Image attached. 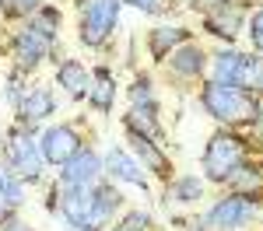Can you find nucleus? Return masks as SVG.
<instances>
[{
    "label": "nucleus",
    "instance_id": "1",
    "mask_svg": "<svg viewBox=\"0 0 263 231\" xmlns=\"http://www.w3.org/2000/svg\"><path fill=\"white\" fill-rule=\"evenodd\" d=\"M253 158V140L246 137L242 130H224L218 126L200 154V175L211 186H228V179L239 172Z\"/></svg>",
    "mask_w": 263,
    "mask_h": 231
},
{
    "label": "nucleus",
    "instance_id": "2",
    "mask_svg": "<svg viewBox=\"0 0 263 231\" xmlns=\"http://www.w3.org/2000/svg\"><path fill=\"white\" fill-rule=\"evenodd\" d=\"M0 151H4V165L18 175L25 186H42L46 182V158L39 151V130L35 126H21L11 123L4 133H0Z\"/></svg>",
    "mask_w": 263,
    "mask_h": 231
},
{
    "label": "nucleus",
    "instance_id": "3",
    "mask_svg": "<svg viewBox=\"0 0 263 231\" xmlns=\"http://www.w3.org/2000/svg\"><path fill=\"white\" fill-rule=\"evenodd\" d=\"M200 109H203V116H211L224 130H242L253 119L256 95H249L242 88H232V84H218L207 77L200 84Z\"/></svg>",
    "mask_w": 263,
    "mask_h": 231
},
{
    "label": "nucleus",
    "instance_id": "4",
    "mask_svg": "<svg viewBox=\"0 0 263 231\" xmlns=\"http://www.w3.org/2000/svg\"><path fill=\"white\" fill-rule=\"evenodd\" d=\"M263 210L260 193H239V189H224L221 196L203 210V224L211 231H246Z\"/></svg>",
    "mask_w": 263,
    "mask_h": 231
},
{
    "label": "nucleus",
    "instance_id": "5",
    "mask_svg": "<svg viewBox=\"0 0 263 231\" xmlns=\"http://www.w3.org/2000/svg\"><path fill=\"white\" fill-rule=\"evenodd\" d=\"M263 56H256L253 49H239V46H218L211 53V67H207V77L218 84H232V88H242L253 95L256 77H260Z\"/></svg>",
    "mask_w": 263,
    "mask_h": 231
},
{
    "label": "nucleus",
    "instance_id": "6",
    "mask_svg": "<svg viewBox=\"0 0 263 231\" xmlns=\"http://www.w3.org/2000/svg\"><path fill=\"white\" fill-rule=\"evenodd\" d=\"M123 4L120 0H84L78 18V42L84 49H102L120 28Z\"/></svg>",
    "mask_w": 263,
    "mask_h": 231
},
{
    "label": "nucleus",
    "instance_id": "7",
    "mask_svg": "<svg viewBox=\"0 0 263 231\" xmlns=\"http://www.w3.org/2000/svg\"><path fill=\"white\" fill-rule=\"evenodd\" d=\"M7 53H11V67L21 74H35L42 63L57 53V42L49 35H42L39 28H32L28 21H21L7 39Z\"/></svg>",
    "mask_w": 263,
    "mask_h": 231
},
{
    "label": "nucleus",
    "instance_id": "8",
    "mask_svg": "<svg viewBox=\"0 0 263 231\" xmlns=\"http://www.w3.org/2000/svg\"><path fill=\"white\" fill-rule=\"evenodd\" d=\"M249 11H253L249 0H224L214 11L200 14V28L211 39H218L221 46H235L239 35H246V18H249Z\"/></svg>",
    "mask_w": 263,
    "mask_h": 231
},
{
    "label": "nucleus",
    "instance_id": "9",
    "mask_svg": "<svg viewBox=\"0 0 263 231\" xmlns=\"http://www.w3.org/2000/svg\"><path fill=\"white\" fill-rule=\"evenodd\" d=\"M84 147V137L74 123H46L39 130V151L49 168H60L63 161H70L78 151Z\"/></svg>",
    "mask_w": 263,
    "mask_h": 231
},
{
    "label": "nucleus",
    "instance_id": "10",
    "mask_svg": "<svg viewBox=\"0 0 263 231\" xmlns=\"http://www.w3.org/2000/svg\"><path fill=\"white\" fill-rule=\"evenodd\" d=\"M123 137H126V144H130V154L141 161V168L151 175V179L168 182V179L176 175V165H172L165 144H158L155 137H147V133H141V130H130V126H123Z\"/></svg>",
    "mask_w": 263,
    "mask_h": 231
},
{
    "label": "nucleus",
    "instance_id": "11",
    "mask_svg": "<svg viewBox=\"0 0 263 231\" xmlns=\"http://www.w3.org/2000/svg\"><path fill=\"white\" fill-rule=\"evenodd\" d=\"M102 179H105V161H102L99 151L88 147V144L70 161H63L57 168V182L60 186H70V189H91V186H99Z\"/></svg>",
    "mask_w": 263,
    "mask_h": 231
},
{
    "label": "nucleus",
    "instance_id": "12",
    "mask_svg": "<svg viewBox=\"0 0 263 231\" xmlns=\"http://www.w3.org/2000/svg\"><path fill=\"white\" fill-rule=\"evenodd\" d=\"M102 161H105V179L109 182H116V186H134L147 193L151 189V175L141 168V161L126 151V147H109L105 154H102Z\"/></svg>",
    "mask_w": 263,
    "mask_h": 231
},
{
    "label": "nucleus",
    "instance_id": "13",
    "mask_svg": "<svg viewBox=\"0 0 263 231\" xmlns=\"http://www.w3.org/2000/svg\"><path fill=\"white\" fill-rule=\"evenodd\" d=\"M165 67H168V74H172V77H179V81H200V77H207L211 53H207L197 39H190V42H182L179 49H172V53H168Z\"/></svg>",
    "mask_w": 263,
    "mask_h": 231
},
{
    "label": "nucleus",
    "instance_id": "14",
    "mask_svg": "<svg viewBox=\"0 0 263 231\" xmlns=\"http://www.w3.org/2000/svg\"><path fill=\"white\" fill-rule=\"evenodd\" d=\"M49 116H57V95L46 84H28V91L21 95L18 109H14V123L21 126H35L39 130Z\"/></svg>",
    "mask_w": 263,
    "mask_h": 231
},
{
    "label": "nucleus",
    "instance_id": "15",
    "mask_svg": "<svg viewBox=\"0 0 263 231\" xmlns=\"http://www.w3.org/2000/svg\"><path fill=\"white\" fill-rule=\"evenodd\" d=\"M91 210H95V228L105 231V228H112V221L126 210V196L120 193L116 182L102 179L99 186H91Z\"/></svg>",
    "mask_w": 263,
    "mask_h": 231
},
{
    "label": "nucleus",
    "instance_id": "16",
    "mask_svg": "<svg viewBox=\"0 0 263 231\" xmlns=\"http://www.w3.org/2000/svg\"><path fill=\"white\" fill-rule=\"evenodd\" d=\"M120 98V84H116V74H112V67H91V88H88V109L91 112H99V116H109L112 112V105Z\"/></svg>",
    "mask_w": 263,
    "mask_h": 231
},
{
    "label": "nucleus",
    "instance_id": "17",
    "mask_svg": "<svg viewBox=\"0 0 263 231\" xmlns=\"http://www.w3.org/2000/svg\"><path fill=\"white\" fill-rule=\"evenodd\" d=\"M57 88H60L70 102H84L88 98V88H91V67L84 60H74V56L60 60L57 63Z\"/></svg>",
    "mask_w": 263,
    "mask_h": 231
},
{
    "label": "nucleus",
    "instance_id": "18",
    "mask_svg": "<svg viewBox=\"0 0 263 231\" xmlns=\"http://www.w3.org/2000/svg\"><path fill=\"white\" fill-rule=\"evenodd\" d=\"M190 39H193V32L186 25H155L144 35V49H147V56L155 63H165L172 49H179L182 42H190Z\"/></svg>",
    "mask_w": 263,
    "mask_h": 231
},
{
    "label": "nucleus",
    "instance_id": "19",
    "mask_svg": "<svg viewBox=\"0 0 263 231\" xmlns=\"http://www.w3.org/2000/svg\"><path fill=\"white\" fill-rule=\"evenodd\" d=\"M203 189H207V179L200 172H176L165 182V203L172 200L176 207H197L203 200Z\"/></svg>",
    "mask_w": 263,
    "mask_h": 231
},
{
    "label": "nucleus",
    "instance_id": "20",
    "mask_svg": "<svg viewBox=\"0 0 263 231\" xmlns=\"http://www.w3.org/2000/svg\"><path fill=\"white\" fill-rule=\"evenodd\" d=\"M126 102L134 112H151V116H162V98H158V88L147 74H137L134 81L126 84Z\"/></svg>",
    "mask_w": 263,
    "mask_h": 231
},
{
    "label": "nucleus",
    "instance_id": "21",
    "mask_svg": "<svg viewBox=\"0 0 263 231\" xmlns=\"http://www.w3.org/2000/svg\"><path fill=\"white\" fill-rule=\"evenodd\" d=\"M32 28H39L42 35H49L53 42H60V28H63V14L57 4H39L32 18H25Z\"/></svg>",
    "mask_w": 263,
    "mask_h": 231
},
{
    "label": "nucleus",
    "instance_id": "22",
    "mask_svg": "<svg viewBox=\"0 0 263 231\" xmlns=\"http://www.w3.org/2000/svg\"><path fill=\"white\" fill-rule=\"evenodd\" d=\"M123 126L141 130V133H147V137H155L158 144H165V123H162V116H151V112H134V109H126Z\"/></svg>",
    "mask_w": 263,
    "mask_h": 231
},
{
    "label": "nucleus",
    "instance_id": "23",
    "mask_svg": "<svg viewBox=\"0 0 263 231\" xmlns=\"http://www.w3.org/2000/svg\"><path fill=\"white\" fill-rule=\"evenodd\" d=\"M224 189H239V193H260L263 189V165H256L253 158L246 161L232 179H228V186Z\"/></svg>",
    "mask_w": 263,
    "mask_h": 231
},
{
    "label": "nucleus",
    "instance_id": "24",
    "mask_svg": "<svg viewBox=\"0 0 263 231\" xmlns=\"http://www.w3.org/2000/svg\"><path fill=\"white\" fill-rule=\"evenodd\" d=\"M0 196H4L11 207H18V210L25 207V196H28V186H25V182H21L4 161H0Z\"/></svg>",
    "mask_w": 263,
    "mask_h": 231
},
{
    "label": "nucleus",
    "instance_id": "25",
    "mask_svg": "<svg viewBox=\"0 0 263 231\" xmlns=\"http://www.w3.org/2000/svg\"><path fill=\"white\" fill-rule=\"evenodd\" d=\"M25 91H28V74H21V70H14V67H11V70L4 74V91H0L11 112L18 109V102H21V95H25Z\"/></svg>",
    "mask_w": 263,
    "mask_h": 231
},
{
    "label": "nucleus",
    "instance_id": "26",
    "mask_svg": "<svg viewBox=\"0 0 263 231\" xmlns=\"http://www.w3.org/2000/svg\"><path fill=\"white\" fill-rule=\"evenodd\" d=\"M246 39H249V49L256 56H263V4L253 7L249 18H246Z\"/></svg>",
    "mask_w": 263,
    "mask_h": 231
},
{
    "label": "nucleus",
    "instance_id": "27",
    "mask_svg": "<svg viewBox=\"0 0 263 231\" xmlns=\"http://www.w3.org/2000/svg\"><path fill=\"white\" fill-rule=\"evenodd\" d=\"M42 0H0V14L11 21H25L35 14V7H39Z\"/></svg>",
    "mask_w": 263,
    "mask_h": 231
},
{
    "label": "nucleus",
    "instance_id": "28",
    "mask_svg": "<svg viewBox=\"0 0 263 231\" xmlns=\"http://www.w3.org/2000/svg\"><path fill=\"white\" fill-rule=\"evenodd\" d=\"M249 133V140H256V144H263V98H256V109H253V119H249V126H246Z\"/></svg>",
    "mask_w": 263,
    "mask_h": 231
},
{
    "label": "nucleus",
    "instance_id": "29",
    "mask_svg": "<svg viewBox=\"0 0 263 231\" xmlns=\"http://www.w3.org/2000/svg\"><path fill=\"white\" fill-rule=\"evenodd\" d=\"M120 4L141 11V14H165V0H120Z\"/></svg>",
    "mask_w": 263,
    "mask_h": 231
},
{
    "label": "nucleus",
    "instance_id": "30",
    "mask_svg": "<svg viewBox=\"0 0 263 231\" xmlns=\"http://www.w3.org/2000/svg\"><path fill=\"white\" fill-rule=\"evenodd\" d=\"M218 4H224V0H186V7H190V11H200V14L214 11Z\"/></svg>",
    "mask_w": 263,
    "mask_h": 231
},
{
    "label": "nucleus",
    "instance_id": "31",
    "mask_svg": "<svg viewBox=\"0 0 263 231\" xmlns=\"http://www.w3.org/2000/svg\"><path fill=\"white\" fill-rule=\"evenodd\" d=\"M14 217H18V207H11V203L0 196V228H4L7 221H14Z\"/></svg>",
    "mask_w": 263,
    "mask_h": 231
},
{
    "label": "nucleus",
    "instance_id": "32",
    "mask_svg": "<svg viewBox=\"0 0 263 231\" xmlns=\"http://www.w3.org/2000/svg\"><path fill=\"white\" fill-rule=\"evenodd\" d=\"M0 231H35V228H32V224H25L21 217H14V221H7V224H4Z\"/></svg>",
    "mask_w": 263,
    "mask_h": 231
},
{
    "label": "nucleus",
    "instance_id": "33",
    "mask_svg": "<svg viewBox=\"0 0 263 231\" xmlns=\"http://www.w3.org/2000/svg\"><path fill=\"white\" fill-rule=\"evenodd\" d=\"M186 231H211L207 224H203V217H193L190 224H186Z\"/></svg>",
    "mask_w": 263,
    "mask_h": 231
}]
</instances>
